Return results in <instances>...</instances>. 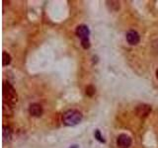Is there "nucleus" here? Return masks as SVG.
Here are the masks:
<instances>
[{"instance_id": "f257e3e1", "label": "nucleus", "mask_w": 158, "mask_h": 148, "mask_svg": "<svg viewBox=\"0 0 158 148\" xmlns=\"http://www.w3.org/2000/svg\"><path fill=\"white\" fill-rule=\"evenodd\" d=\"M2 90H3V102L8 103L11 106L15 105L17 101H18V95H17L15 89L13 88L12 85L9 82L4 81Z\"/></svg>"}, {"instance_id": "f03ea898", "label": "nucleus", "mask_w": 158, "mask_h": 148, "mask_svg": "<svg viewBox=\"0 0 158 148\" xmlns=\"http://www.w3.org/2000/svg\"><path fill=\"white\" fill-rule=\"evenodd\" d=\"M82 114L77 110H69L65 112L62 116V123L65 125H76L82 120Z\"/></svg>"}, {"instance_id": "7ed1b4c3", "label": "nucleus", "mask_w": 158, "mask_h": 148, "mask_svg": "<svg viewBox=\"0 0 158 148\" xmlns=\"http://www.w3.org/2000/svg\"><path fill=\"white\" fill-rule=\"evenodd\" d=\"M76 36L80 39L81 41V46L83 48H89L90 47V41H89V35H90V30L86 25H79L76 28Z\"/></svg>"}, {"instance_id": "20e7f679", "label": "nucleus", "mask_w": 158, "mask_h": 148, "mask_svg": "<svg viewBox=\"0 0 158 148\" xmlns=\"http://www.w3.org/2000/svg\"><path fill=\"white\" fill-rule=\"evenodd\" d=\"M151 113V106L147 104H140L135 108V114L139 118H146Z\"/></svg>"}, {"instance_id": "39448f33", "label": "nucleus", "mask_w": 158, "mask_h": 148, "mask_svg": "<svg viewBox=\"0 0 158 148\" xmlns=\"http://www.w3.org/2000/svg\"><path fill=\"white\" fill-rule=\"evenodd\" d=\"M131 144V138L126 135V134L122 133L120 134L117 138V145L118 148H129Z\"/></svg>"}, {"instance_id": "423d86ee", "label": "nucleus", "mask_w": 158, "mask_h": 148, "mask_svg": "<svg viewBox=\"0 0 158 148\" xmlns=\"http://www.w3.org/2000/svg\"><path fill=\"white\" fill-rule=\"evenodd\" d=\"M126 41L130 44L131 46H135V44H137L140 41V37L137 32H135V31H129L128 33H126Z\"/></svg>"}, {"instance_id": "0eeeda50", "label": "nucleus", "mask_w": 158, "mask_h": 148, "mask_svg": "<svg viewBox=\"0 0 158 148\" xmlns=\"http://www.w3.org/2000/svg\"><path fill=\"white\" fill-rule=\"evenodd\" d=\"M29 113L31 116L39 118V116H41L43 113V107L40 104H37V103H33V104H31L29 106Z\"/></svg>"}, {"instance_id": "6e6552de", "label": "nucleus", "mask_w": 158, "mask_h": 148, "mask_svg": "<svg viewBox=\"0 0 158 148\" xmlns=\"http://www.w3.org/2000/svg\"><path fill=\"white\" fill-rule=\"evenodd\" d=\"M12 137V131L9 127L4 125L3 127V140L4 141H9Z\"/></svg>"}, {"instance_id": "1a4fd4ad", "label": "nucleus", "mask_w": 158, "mask_h": 148, "mask_svg": "<svg viewBox=\"0 0 158 148\" xmlns=\"http://www.w3.org/2000/svg\"><path fill=\"white\" fill-rule=\"evenodd\" d=\"M3 115L6 116H12L13 115L12 106L5 102H3Z\"/></svg>"}, {"instance_id": "9d476101", "label": "nucleus", "mask_w": 158, "mask_h": 148, "mask_svg": "<svg viewBox=\"0 0 158 148\" xmlns=\"http://www.w3.org/2000/svg\"><path fill=\"white\" fill-rule=\"evenodd\" d=\"M11 62V55L6 51H3L2 53V65L6 66L8 64H10Z\"/></svg>"}, {"instance_id": "9b49d317", "label": "nucleus", "mask_w": 158, "mask_h": 148, "mask_svg": "<svg viewBox=\"0 0 158 148\" xmlns=\"http://www.w3.org/2000/svg\"><path fill=\"white\" fill-rule=\"evenodd\" d=\"M107 4L111 10L117 11L120 9V2L118 1H107Z\"/></svg>"}, {"instance_id": "f8f14e48", "label": "nucleus", "mask_w": 158, "mask_h": 148, "mask_svg": "<svg viewBox=\"0 0 158 148\" xmlns=\"http://www.w3.org/2000/svg\"><path fill=\"white\" fill-rule=\"evenodd\" d=\"M85 93H86L87 96L92 97L96 93V88L93 86V85H88L85 89Z\"/></svg>"}, {"instance_id": "ddd939ff", "label": "nucleus", "mask_w": 158, "mask_h": 148, "mask_svg": "<svg viewBox=\"0 0 158 148\" xmlns=\"http://www.w3.org/2000/svg\"><path fill=\"white\" fill-rule=\"evenodd\" d=\"M94 136H95V138H96V139H97L98 141L105 143V139L103 138L102 134H101V131H99V129H96V131H95V132H94Z\"/></svg>"}, {"instance_id": "4468645a", "label": "nucleus", "mask_w": 158, "mask_h": 148, "mask_svg": "<svg viewBox=\"0 0 158 148\" xmlns=\"http://www.w3.org/2000/svg\"><path fill=\"white\" fill-rule=\"evenodd\" d=\"M69 148H78V145H72V146H70Z\"/></svg>"}, {"instance_id": "2eb2a0df", "label": "nucleus", "mask_w": 158, "mask_h": 148, "mask_svg": "<svg viewBox=\"0 0 158 148\" xmlns=\"http://www.w3.org/2000/svg\"><path fill=\"white\" fill-rule=\"evenodd\" d=\"M156 77H157V79H158V69L156 70Z\"/></svg>"}]
</instances>
